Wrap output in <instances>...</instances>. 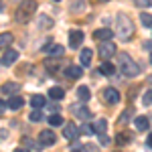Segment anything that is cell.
Returning <instances> with one entry per match:
<instances>
[{"label": "cell", "mask_w": 152, "mask_h": 152, "mask_svg": "<svg viewBox=\"0 0 152 152\" xmlns=\"http://www.w3.org/2000/svg\"><path fill=\"white\" fill-rule=\"evenodd\" d=\"M116 33L118 37L122 39V41H130L132 35H134V24L130 20L128 16H124V14H118L116 18Z\"/></svg>", "instance_id": "1"}, {"label": "cell", "mask_w": 152, "mask_h": 152, "mask_svg": "<svg viewBox=\"0 0 152 152\" xmlns=\"http://www.w3.org/2000/svg\"><path fill=\"white\" fill-rule=\"evenodd\" d=\"M118 59H120V67H122V71H124V75H128V77H136V75L140 73V65L134 63L128 53H120Z\"/></svg>", "instance_id": "2"}, {"label": "cell", "mask_w": 152, "mask_h": 152, "mask_svg": "<svg viewBox=\"0 0 152 152\" xmlns=\"http://www.w3.org/2000/svg\"><path fill=\"white\" fill-rule=\"evenodd\" d=\"M37 10V2L35 0H26V2H23L20 6H18V10H16V20L18 23H26L33 14H35Z\"/></svg>", "instance_id": "3"}, {"label": "cell", "mask_w": 152, "mask_h": 152, "mask_svg": "<svg viewBox=\"0 0 152 152\" xmlns=\"http://www.w3.org/2000/svg\"><path fill=\"white\" fill-rule=\"evenodd\" d=\"M99 55L104 59H110L116 55V45L112 43V39H107V41H102L99 43Z\"/></svg>", "instance_id": "4"}, {"label": "cell", "mask_w": 152, "mask_h": 152, "mask_svg": "<svg viewBox=\"0 0 152 152\" xmlns=\"http://www.w3.org/2000/svg\"><path fill=\"white\" fill-rule=\"evenodd\" d=\"M39 142H41V146H53L57 142V136L53 134V130H43L39 134Z\"/></svg>", "instance_id": "5"}, {"label": "cell", "mask_w": 152, "mask_h": 152, "mask_svg": "<svg viewBox=\"0 0 152 152\" xmlns=\"http://www.w3.org/2000/svg\"><path fill=\"white\" fill-rule=\"evenodd\" d=\"M104 99L112 105L118 104V102H120V91L114 89V87H107V89H104Z\"/></svg>", "instance_id": "6"}, {"label": "cell", "mask_w": 152, "mask_h": 152, "mask_svg": "<svg viewBox=\"0 0 152 152\" xmlns=\"http://www.w3.org/2000/svg\"><path fill=\"white\" fill-rule=\"evenodd\" d=\"M16 59H18V51H14V49H8L4 55H2V59H0V63L2 65H12V63H16Z\"/></svg>", "instance_id": "7"}, {"label": "cell", "mask_w": 152, "mask_h": 152, "mask_svg": "<svg viewBox=\"0 0 152 152\" xmlns=\"http://www.w3.org/2000/svg\"><path fill=\"white\" fill-rule=\"evenodd\" d=\"M81 43H83V33L81 31H71L69 33V45L73 49H77V47H81Z\"/></svg>", "instance_id": "8"}, {"label": "cell", "mask_w": 152, "mask_h": 152, "mask_svg": "<svg viewBox=\"0 0 152 152\" xmlns=\"http://www.w3.org/2000/svg\"><path fill=\"white\" fill-rule=\"evenodd\" d=\"M63 136H65L67 140H73V138L79 136V128H77L75 124H65V128H63Z\"/></svg>", "instance_id": "9"}, {"label": "cell", "mask_w": 152, "mask_h": 152, "mask_svg": "<svg viewBox=\"0 0 152 152\" xmlns=\"http://www.w3.org/2000/svg\"><path fill=\"white\" fill-rule=\"evenodd\" d=\"M65 75H67L69 79H79V77L83 75V69L79 67V65H71V67L65 69Z\"/></svg>", "instance_id": "10"}, {"label": "cell", "mask_w": 152, "mask_h": 152, "mask_svg": "<svg viewBox=\"0 0 152 152\" xmlns=\"http://www.w3.org/2000/svg\"><path fill=\"white\" fill-rule=\"evenodd\" d=\"M43 51L47 53L49 57H61V55L65 53V49H63V45H51V47H45Z\"/></svg>", "instance_id": "11"}, {"label": "cell", "mask_w": 152, "mask_h": 152, "mask_svg": "<svg viewBox=\"0 0 152 152\" xmlns=\"http://www.w3.org/2000/svg\"><path fill=\"white\" fill-rule=\"evenodd\" d=\"M24 105V99L23 97H18V95H10V99L6 102V107H10V110H18V107H23Z\"/></svg>", "instance_id": "12"}, {"label": "cell", "mask_w": 152, "mask_h": 152, "mask_svg": "<svg viewBox=\"0 0 152 152\" xmlns=\"http://www.w3.org/2000/svg\"><path fill=\"white\" fill-rule=\"evenodd\" d=\"M18 89H20V85H18V83H14V81H8V83H4V85H2V94H6V95L18 94Z\"/></svg>", "instance_id": "13"}, {"label": "cell", "mask_w": 152, "mask_h": 152, "mask_svg": "<svg viewBox=\"0 0 152 152\" xmlns=\"http://www.w3.org/2000/svg\"><path fill=\"white\" fill-rule=\"evenodd\" d=\"M73 114H75V118H81V120H89L91 118V112L87 107H83V105H79V107L73 105Z\"/></svg>", "instance_id": "14"}, {"label": "cell", "mask_w": 152, "mask_h": 152, "mask_svg": "<svg viewBox=\"0 0 152 152\" xmlns=\"http://www.w3.org/2000/svg\"><path fill=\"white\" fill-rule=\"evenodd\" d=\"M134 124H136V128L140 130V132H146L148 126H150V120H148L146 116H138L136 120H134Z\"/></svg>", "instance_id": "15"}, {"label": "cell", "mask_w": 152, "mask_h": 152, "mask_svg": "<svg viewBox=\"0 0 152 152\" xmlns=\"http://www.w3.org/2000/svg\"><path fill=\"white\" fill-rule=\"evenodd\" d=\"M94 130H95V134H104V132H107V120H104V118H99V120H95L94 124Z\"/></svg>", "instance_id": "16"}, {"label": "cell", "mask_w": 152, "mask_h": 152, "mask_svg": "<svg viewBox=\"0 0 152 152\" xmlns=\"http://www.w3.org/2000/svg\"><path fill=\"white\" fill-rule=\"evenodd\" d=\"M79 59H81V65H91V61H94L91 49H83L81 53H79Z\"/></svg>", "instance_id": "17"}, {"label": "cell", "mask_w": 152, "mask_h": 152, "mask_svg": "<svg viewBox=\"0 0 152 152\" xmlns=\"http://www.w3.org/2000/svg\"><path fill=\"white\" fill-rule=\"evenodd\" d=\"M49 97L55 99V102H59V99L65 97V89H63V87H51V89H49Z\"/></svg>", "instance_id": "18"}, {"label": "cell", "mask_w": 152, "mask_h": 152, "mask_svg": "<svg viewBox=\"0 0 152 152\" xmlns=\"http://www.w3.org/2000/svg\"><path fill=\"white\" fill-rule=\"evenodd\" d=\"M94 37L97 39V41H107V39H112L114 35H112L110 28H97V31L94 33Z\"/></svg>", "instance_id": "19"}, {"label": "cell", "mask_w": 152, "mask_h": 152, "mask_svg": "<svg viewBox=\"0 0 152 152\" xmlns=\"http://www.w3.org/2000/svg\"><path fill=\"white\" fill-rule=\"evenodd\" d=\"M31 105L41 110V107H45V105H47V99H45L43 95H33V97H31Z\"/></svg>", "instance_id": "20"}, {"label": "cell", "mask_w": 152, "mask_h": 152, "mask_svg": "<svg viewBox=\"0 0 152 152\" xmlns=\"http://www.w3.org/2000/svg\"><path fill=\"white\" fill-rule=\"evenodd\" d=\"M77 95H79V99H81V102H89V97H91L89 87H87V85H81V87L77 89Z\"/></svg>", "instance_id": "21"}, {"label": "cell", "mask_w": 152, "mask_h": 152, "mask_svg": "<svg viewBox=\"0 0 152 152\" xmlns=\"http://www.w3.org/2000/svg\"><path fill=\"white\" fill-rule=\"evenodd\" d=\"M114 71H116V67L112 63H102V67H99V73L102 75H114Z\"/></svg>", "instance_id": "22"}, {"label": "cell", "mask_w": 152, "mask_h": 152, "mask_svg": "<svg viewBox=\"0 0 152 152\" xmlns=\"http://www.w3.org/2000/svg\"><path fill=\"white\" fill-rule=\"evenodd\" d=\"M12 39H14V37H12L10 33H2V35H0V49L8 47V45L12 43Z\"/></svg>", "instance_id": "23"}, {"label": "cell", "mask_w": 152, "mask_h": 152, "mask_svg": "<svg viewBox=\"0 0 152 152\" xmlns=\"http://www.w3.org/2000/svg\"><path fill=\"white\" fill-rule=\"evenodd\" d=\"M47 120H49V124H51V126H61V124H63V118H61V114H51Z\"/></svg>", "instance_id": "24"}, {"label": "cell", "mask_w": 152, "mask_h": 152, "mask_svg": "<svg viewBox=\"0 0 152 152\" xmlns=\"http://www.w3.org/2000/svg\"><path fill=\"white\" fill-rule=\"evenodd\" d=\"M23 146L31 148V150H41V142L37 144V142H33L31 138H23Z\"/></svg>", "instance_id": "25"}, {"label": "cell", "mask_w": 152, "mask_h": 152, "mask_svg": "<svg viewBox=\"0 0 152 152\" xmlns=\"http://www.w3.org/2000/svg\"><path fill=\"white\" fill-rule=\"evenodd\" d=\"M39 26H41V28H43V26H45V28H51V26H53V20H51L49 16H41V18H39Z\"/></svg>", "instance_id": "26"}, {"label": "cell", "mask_w": 152, "mask_h": 152, "mask_svg": "<svg viewBox=\"0 0 152 152\" xmlns=\"http://www.w3.org/2000/svg\"><path fill=\"white\" fill-rule=\"evenodd\" d=\"M140 20H142L144 26H152V16L148 14V12H142V14H140Z\"/></svg>", "instance_id": "27"}, {"label": "cell", "mask_w": 152, "mask_h": 152, "mask_svg": "<svg viewBox=\"0 0 152 152\" xmlns=\"http://www.w3.org/2000/svg\"><path fill=\"white\" fill-rule=\"evenodd\" d=\"M41 120H43V112L39 107H35V112L31 114V122H41Z\"/></svg>", "instance_id": "28"}, {"label": "cell", "mask_w": 152, "mask_h": 152, "mask_svg": "<svg viewBox=\"0 0 152 152\" xmlns=\"http://www.w3.org/2000/svg\"><path fill=\"white\" fill-rule=\"evenodd\" d=\"M142 104L144 105H152V89H148L146 94L142 95Z\"/></svg>", "instance_id": "29"}, {"label": "cell", "mask_w": 152, "mask_h": 152, "mask_svg": "<svg viewBox=\"0 0 152 152\" xmlns=\"http://www.w3.org/2000/svg\"><path fill=\"white\" fill-rule=\"evenodd\" d=\"M130 114H132V110H126V112H122V116H120V124H126L130 120Z\"/></svg>", "instance_id": "30"}, {"label": "cell", "mask_w": 152, "mask_h": 152, "mask_svg": "<svg viewBox=\"0 0 152 152\" xmlns=\"http://www.w3.org/2000/svg\"><path fill=\"white\" fill-rule=\"evenodd\" d=\"M79 132H85V134H95V130H94V126H89V124H85Z\"/></svg>", "instance_id": "31"}, {"label": "cell", "mask_w": 152, "mask_h": 152, "mask_svg": "<svg viewBox=\"0 0 152 152\" xmlns=\"http://www.w3.org/2000/svg\"><path fill=\"white\" fill-rule=\"evenodd\" d=\"M136 4L144 8V6H152V0H136Z\"/></svg>", "instance_id": "32"}, {"label": "cell", "mask_w": 152, "mask_h": 152, "mask_svg": "<svg viewBox=\"0 0 152 152\" xmlns=\"http://www.w3.org/2000/svg\"><path fill=\"white\" fill-rule=\"evenodd\" d=\"M128 136H124V134H122V136H118V144H128Z\"/></svg>", "instance_id": "33"}, {"label": "cell", "mask_w": 152, "mask_h": 152, "mask_svg": "<svg viewBox=\"0 0 152 152\" xmlns=\"http://www.w3.org/2000/svg\"><path fill=\"white\" fill-rule=\"evenodd\" d=\"M99 142H102V144H110V138L105 136V132H104V134H99Z\"/></svg>", "instance_id": "34"}, {"label": "cell", "mask_w": 152, "mask_h": 152, "mask_svg": "<svg viewBox=\"0 0 152 152\" xmlns=\"http://www.w3.org/2000/svg\"><path fill=\"white\" fill-rule=\"evenodd\" d=\"M144 49H148V51H152V41H148V43H144Z\"/></svg>", "instance_id": "35"}, {"label": "cell", "mask_w": 152, "mask_h": 152, "mask_svg": "<svg viewBox=\"0 0 152 152\" xmlns=\"http://www.w3.org/2000/svg\"><path fill=\"white\" fill-rule=\"evenodd\" d=\"M148 146H150V148H152V134H150V136H148Z\"/></svg>", "instance_id": "36"}, {"label": "cell", "mask_w": 152, "mask_h": 152, "mask_svg": "<svg viewBox=\"0 0 152 152\" xmlns=\"http://www.w3.org/2000/svg\"><path fill=\"white\" fill-rule=\"evenodd\" d=\"M4 107H6V104H2V102H0V112H2Z\"/></svg>", "instance_id": "37"}, {"label": "cell", "mask_w": 152, "mask_h": 152, "mask_svg": "<svg viewBox=\"0 0 152 152\" xmlns=\"http://www.w3.org/2000/svg\"><path fill=\"white\" fill-rule=\"evenodd\" d=\"M148 83H150V85H152V75H150V77H148Z\"/></svg>", "instance_id": "38"}, {"label": "cell", "mask_w": 152, "mask_h": 152, "mask_svg": "<svg viewBox=\"0 0 152 152\" xmlns=\"http://www.w3.org/2000/svg\"><path fill=\"white\" fill-rule=\"evenodd\" d=\"M2 10H4V6H2V2H0V12H2Z\"/></svg>", "instance_id": "39"}, {"label": "cell", "mask_w": 152, "mask_h": 152, "mask_svg": "<svg viewBox=\"0 0 152 152\" xmlns=\"http://www.w3.org/2000/svg\"><path fill=\"white\" fill-rule=\"evenodd\" d=\"M99 2H107V0H99Z\"/></svg>", "instance_id": "40"}, {"label": "cell", "mask_w": 152, "mask_h": 152, "mask_svg": "<svg viewBox=\"0 0 152 152\" xmlns=\"http://www.w3.org/2000/svg\"><path fill=\"white\" fill-rule=\"evenodd\" d=\"M150 63H152V55H150Z\"/></svg>", "instance_id": "41"}]
</instances>
